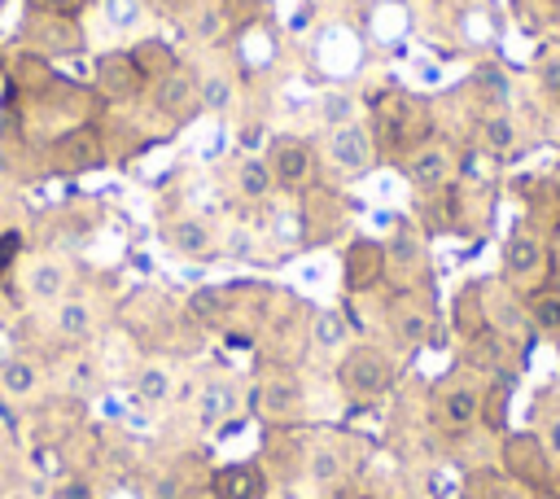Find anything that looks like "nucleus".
I'll use <instances>...</instances> for the list:
<instances>
[{"instance_id":"obj_20","label":"nucleus","mask_w":560,"mask_h":499,"mask_svg":"<svg viewBox=\"0 0 560 499\" xmlns=\"http://www.w3.org/2000/svg\"><path fill=\"white\" fill-rule=\"evenodd\" d=\"M61 289H66V267H61V263L44 258V263H35V267L26 271V293L39 298V302L61 298Z\"/></svg>"},{"instance_id":"obj_19","label":"nucleus","mask_w":560,"mask_h":499,"mask_svg":"<svg viewBox=\"0 0 560 499\" xmlns=\"http://www.w3.org/2000/svg\"><path fill=\"white\" fill-rule=\"evenodd\" d=\"M131 61L140 66V74L153 83V79H162V74H171L179 61H175V53H171V44H162V39H140L136 48H131Z\"/></svg>"},{"instance_id":"obj_17","label":"nucleus","mask_w":560,"mask_h":499,"mask_svg":"<svg viewBox=\"0 0 560 499\" xmlns=\"http://www.w3.org/2000/svg\"><path fill=\"white\" fill-rule=\"evenodd\" d=\"M486 324H490L486 289H481V285H464V289L455 293V328L472 341V337H481V333H486Z\"/></svg>"},{"instance_id":"obj_38","label":"nucleus","mask_w":560,"mask_h":499,"mask_svg":"<svg viewBox=\"0 0 560 499\" xmlns=\"http://www.w3.org/2000/svg\"><path fill=\"white\" fill-rule=\"evenodd\" d=\"M503 403H508V390H503V385L481 398V420H486L490 429H503Z\"/></svg>"},{"instance_id":"obj_30","label":"nucleus","mask_w":560,"mask_h":499,"mask_svg":"<svg viewBox=\"0 0 560 499\" xmlns=\"http://www.w3.org/2000/svg\"><path fill=\"white\" fill-rule=\"evenodd\" d=\"M311 337H315V346H341L346 341V320H341V311H315V324H311Z\"/></svg>"},{"instance_id":"obj_6","label":"nucleus","mask_w":560,"mask_h":499,"mask_svg":"<svg viewBox=\"0 0 560 499\" xmlns=\"http://www.w3.org/2000/svg\"><path fill=\"white\" fill-rule=\"evenodd\" d=\"M26 39L35 53H79L83 48V31L74 18H44V13H31L26 22Z\"/></svg>"},{"instance_id":"obj_32","label":"nucleus","mask_w":560,"mask_h":499,"mask_svg":"<svg viewBox=\"0 0 560 499\" xmlns=\"http://www.w3.org/2000/svg\"><path fill=\"white\" fill-rule=\"evenodd\" d=\"M319 114H324L328 131H332V127H346V123H354V101H350L346 92H328L324 105H319Z\"/></svg>"},{"instance_id":"obj_14","label":"nucleus","mask_w":560,"mask_h":499,"mask_svg":"<svg viewBox=\"0 0 560 499\" xmlns=\"http://www.w3.org/2000/svg\"><path fill=\"white\" fill-rule=\"evenodd\" d=\"M503 464H508V473H516V477H525V481H542V473H547L542 442L529 438V433L508 438V442H503Z\"/></svg>"},{"instance_id":"obj_12","label":"nucleus","mask_w":560,"mask_h":499,"mask_svg":"<svg viewBox=\"0 0 560 499\" xmlns=\"http://www.w3.org/2000/svg\"><path fill=\"white\" fill-rule=\"evenodd\" d=\"M254 407H258V416H267V420H289V416H298V407H302V390H298V381H289V376H271V381H262V385L254 390Z\"/></svg>"},{"instance_id":"obj_31","label":"nucleus","mask_w":560,"mask_h":499,"mask_svg":"<svg viewBox=\"0 0 560 499\" xmlns=\"http://www.w3.org/2000/svg\"><path fill=\"white\" fill-rule=\"evenodd\" d=\"M136 394H140L144 403H162V398L171 394V372H166V368H140V372H136Z\"/></svg>"},{"instance_id":"obj_40","label":"nucleus","mask_w":560,"mask_h":499,"mask_svg":"<svg viewBox=\"0 0 560 499\" xmlns=\"http://www.w3.org/2000/svg\"><path fill=\"white\" fill-rule=\"evenodd\" d=\"M547 451H551V455H560V416L547 425Z\"/></svg>"},{"instance_id":"obj_39","label":"nucleus","mask_w":560,"mask_h":499,"mask_svg":"<svg viewBox=\"0 0 560 499\" xmlns=\"http://www.w3.org/2000/svg\"><path fill=\"white\" fill-rule=\"evenodd\" d=\"M22 254V232L18 228H9V232H0V271L13 263Z\"/></svg>"},{"instance_id":"obj_24","label":"nucleus","mask_w":560,"mask_h":499,"mask_svg":"<svg viewBox=\"0 0 560 499\" xmlns=\"http://www.w3.org/2000/svg\"><path fill=\"white\" fill-rule=\"evenodd\" d=\"M394 328H398V337L407 346H420L429 337V311L424 306H398L394 311Z\"/></svg>"},{"instance_id":"obj_10","label":"nucleus","mask_w":560,"mask_h":499,"mask_svg":"<svg viewBox=\"0 0 560 499\" xmlns=\"http://www.w3.org/2000/svg\"><path fill=\"white\" fill-rule=\"evenodd\" d=\"M542 263H547V250H542V241L534 232H512L503 241V271L512 280H534L542 271Z\"/></svg>"},{"instance_id":"obj_18","label":"nucleus","mask_w":560,"mask_h":499,"mask_svg":"<svg viewBox=\"0 0 560 499\" xmlns=\"http://www.w3.org/2000/svg\"><path fill=\"white\" fill-rule=\"evenodd\" d=\"M402 271V276H411V271H420L424 267V241L416 236V232H394L389 241H385V271Z\"/></svg>"},{"instance_id":"obj_2","label":"nucleus","mask_w":560,"mask_h":499,"mask_svg":"<svg viewBox=\"0 0 560 499\" xmlns=\"http://www.w3.org/2000/svg\"><path fill=\"white\" fill-rule=\"evenodd\" d=\"M92 83H96V92L105 101H136L149 79L131 61V53H101L96 66H92Z\"/></svg>"},{"instance_id":"obj_1","label":"nucleus","mask_w":560,"mask_h":499,"mask_svg":"<svg viewBox=\"0 0 560 499\" xmlns=\"http://www.w3.org/2000/svg\"><path fill=\"white\" fill-rule=\"evenodd\" d=\"M337 381L354 398H376L394 385V363L376 346H354V350H346V359L337 368Z\"/></svg>"},{"instance_id":"obj_37","label":"nucleus","mask_w":560,"mask_h":499,"mask_svg":"<svg viewBox=\"0 0 560 499\" xmlns=\"http://www.w3.org/2000/svg\"><path fill=\"white\" fill-rule=\"evenodd\" d=\"M232 101V83L223 79V74H214V79H206L201 83V105H210V109H223Z\"/></svg>"},{"instance_id":"obj_28","label":"nucleus","mask_w":560,"mask_h":499,"mask_svg":"<svg viewBox=\"0 0 560 499\" xmlns=\"http://www.w3.org/2000/svg\"><path fill=\"white\" fill-rule=\"evenodd\" d=\"M188 306H192V315H197L201 324H223V320H228V298H223L219 289H197V293L188 298Z\"/></svg>"},{"instance_id":"obj_46","label":"nucleus","mask_w":560,"mask_h":499,"mask_svg":"<svg viewBox=\"0 0 560 499\" xmlns=\"http://www.w3.org/2000/svg\"><path fill=\"white\" fill-rule=\"evenodd\" d=\"M556 31H560V18H556Z\"/></svg>"},{"instance_id":"obj_16","label":"nucleus","mask_w":560,"mask_h":499,"mask_svg":"<svg viewBox=\"0 0 560 499\" xmlns=\"http://www.w3.org/2000/svg\"><path fill=\"white\" fill-rule=\"evenodd\" d=\"M4 74L18 83V92H44V88L52 83V66H48V57L35 53V48H22L18 57H9Z\"/></svg>"},{"instance_id":"obj_23","label":"nucleus","mask_w":560,"mask_h":499,"mask_svg":"<svg viewBox=\"0 0 560 499\" xmlns=\"http://www.w3.org/2000/svg\"><path fill=\"white\" fill-rule=\"evenodd\" d=\"M236 188L245 193V197H267L271 188H276V179H271V166H267V158H241V166H236Z\"/></svg>"},{"instance_id":"obj_36","label":"nucleus","mask_w":560,"mask_h":499,"mask_svg":"<svg viewBox=\"0 0 560 499\" xmlns=\"http://www.w3.org/2000/svg\"><path fill=\"white\" fill-rule=\"evenodd\" d=\"M538 88L547 92V101L560 105V53H551V57L538 61Z\"/></svg>"},{"instance_id":"obj_15","label":"nucleus","mask_w":560,"mask_h":499,"mask_svg":"<svg viewBox=\"0 0 560 499\" xmlns=\"http://www.w3.org/2000/svg\"><path fill=\"white\" fill-rule=\"evenodd\" d=\"M166 245H171L175 254H184V258H206V254L214 250V232H210L201 219L184 214V219H175V223L166 228Z\"/></svg>"},{"instance_id":"obj_43","label":"nucleus","mask_w":560,"mask_h":499,"mask_svg":"<svg viewBox=\"0 0 560 499\" xmlns=\"http://www.w3.org/2000/svg\"><path fill=\"white\" fill-rule=\"evenodd\" d=\"M4 66H9V61H4V53H0V74H4Z\"/></svg>"},{"instance_id":"obj_11","label":"nucleus","mask_w":560,"mask_h":499,"mask_svg":"<svg viewBox=\"0 0 560 499\" xmlns=\"http://www.w3.org/2000/svg\"><path fill=\"white\" fill-rule=\"evenodd\" d=\"M438 425L442 429H468L472 420H481V394L472 390V385H446L442 394H438Z\"/></svg>"},{"instance_id":"obj_22","label":"nucleus","mask_w":560,"mask_h":499,"mask_svg":"<svg viewBox=\"0 0 560 499\" xmlns=\"http://www.w3.org/2000/svg\"><path fill=\"white\" fill-rule=\"evenodd\" d=\"M472 88H477V96H481L490 109H499V105L512 96V83H508V74H503L494 61H486V66L472 70Z\"/></svg>"},{"instance_id":"obj_34","label":"nucleus","mask_w":560,"mask_h":499,"mask_svg":"<svg viewBox=\"0 0 560 499\" xmlns=\"http://www.w3.org/2000/svg\"><path fill=\"white\" fill-rule=\"evenodd\" d=\"M228 407H232V390H228V385H214V390H206V398H201V420L214 425V420L228 416Z\"/></svg>"},{"instance_id":"obj_7","label":"nucleus","mask_w":560,"mask_h":499,"mask_svg":"<svg viewBox=\"0 0 560 499\" xmlns=\"http://www.w3.org/2000/svg\"><path fill=\"white\" fill-rule=\"evenodd\" d=\"M451 175H455V158L442 144H420L407 162V179L420 193H442L451 184Z\"/></svg>"},{"instance_id":"obj_4","label":"nucleus","mask_w":560,"mask_h":499,"mask_svg":"<svg viewBox=\"0 0 560 499\" xmlns=\"http://www.w3.org/2000/svg\"><path fill=\"white\" fill-rule=\"evenodd\" d=\"M48 158H52V166H57L61 175H79V171L101 166L105 144H101V136H96L92 127H70V131H61V136L52 140Z\"/></svg>"},{"instance_id":"obj_5","label":"nucleus","mask_w":560,"mask_h":499,"mask_svg":"<svg viewBox=\"0 0 560 499\" xmlns=\"http://www.w3.org/2000/svg\"><path fill=\"white\" fill-rule=\"evenodd\" d=\"M341 271H346L341 280H346L350 293L376 289L381 276H385V245H381V241H368V236L350 241V245H346V258H341Z\"/></svg>"},{"instance_id":"obj_21","label":"nucleus","mask_w":560,"mask_h":499,"mask_svg":"<svg viewBox=\"0 0 560 499\" xmlns=\"http://www.w3.org/2000/svg\"><path fill=\"white\" fill-rule=\"evenodd\" d=\"M39 385V368L31 359H4L0 363V390L13 398H31Z\"/></svg>"},{"instance_id":"obj_45","label":"nucleus","mask_w":560,"mask_h":499,"mask_svg":"<svg viewBox=\"0 0 560 499\" xmlns=\"http://www.w3.org/2000/svg\"><path fill=\"white\" fill-rule=\"evenodd\" d=\"M249 4H267V0H249Z\"/></svg>"},{"instance_id":"obj_41","label":"nucleus","mask_w":560,"mask_h":499,"mask_svg":"<svg viewBox=\"0 0 560 499\" xmlns=\"http://www.w3.org/2000/svg\"><path fill=\"white\" fill-rule=\"evenodd\" d=\"M262 140V123H249L245 131H241V144H258Z\"/></svg>"},{"instance_id":"obj_9","label":"nucleus","mask_w":560,"mask_h":499,"mask_svg":"<svg viewBox=\"0 0 560 499\" xmlns=\"http://www.w3.org/2000/svg\"><path fill=\"white\" fill-rule=\"evenodd\" d=\"M328 158L341 166V171H363L372 162V136L359 127V123H346V127H332L328 131Z\"/></svg>"},{"instance_id":"obj_8","label":"nucleus","mask_w":560,"mask_h":499,"mask_svg":"<svg viewBox=\"0 0 560 499\" xmlns=\"http://www.w3.org/2000/svg\"><path fill=\"white\" fill-rule=\"evenodd\" d=\"M267 166H271V179L280 188H306V179H311V149L302 140H276L271 153H267Z\"/></svg>"},{"instance_id":"obj_27","label":"nucleus","mask_w":560,"mask_h":499,"mask_svg":"<svg viewBox=\"0 0 560 499\" xmlns=\"http://www.w3.org/2000/svg\"><path fill=\"white\" fill-rule=\"evenodd\" d=\"M512 118L508 114H486L481 118V144L490 149V153H508L512 149Z\"/></svg>"},{"instance_id":"obj_13","label":"nucleus","mask_w":560,"mask_h":499,"mask_svg":"<svg viewBox=\"0 0 560 499\" xmlns=\"http://www.w3.org/2000/svg\"><path fill=\"white\" fill-rule=\"evenodd\" d=\"M267 481L258 464H223L214 473V499H262Z\"/></svg>"},{"instance_id":"obj_33","label":"nucleus","mask_w":560,"mask_h":499,"mask_svg":"<svg viewBox=\"0 0 560 499\" xmlns=\"http://www.w3.org/2000/svg\"><path fill=\"white\" fill-rule=\"evenodd\" d=\"M464 499H503V481L490 468H481V473H472L464 481Z\"/></svg>"},{"instance_id":"obj_3","label":"nucleus","mask_w":560,"mask_h":499,"mask_svg":"<svg viewBox=\"0 0 560 499\" xmlns=\"http://www.w3.org/2000/svg\"><path fill=\"white\" fill-rule=\"evenodd\" d=\"M153 105L162 118H175V123H188L197 109H201V88L192 79V70L175 66L171 74L153 79Z\"/></svg>"},{"instance_id":"obj_44","label":"nucleus","mask_w":560,"mask_h":499,"mask_svg":"<svg viewBox=\"0 0 560 499\" xmlns=\"http://www.w3.org/2000/svg\"><path fill=\"white\" fill-rule=\"evenodd\" d=\"M556 188H560V166H556Z\"/></svg>"},{"instance_id":"obj_29","label":"nucleus","mask_w":560,"mask_h":499,"mask_svg":"<svg viewBox=\"0 0 560 499\" xmlns=\"http://www.w3.org/2000/svg\"><path fill=\"white\" fill-rule=\"evenodd\" d=\"M57 328H61V337H88V328H92V306L88 302H61V311H57Z\"/></svg>"},{"instance_id":"obj_35","label":"nucleus","mask_w":560,"mask_h":499,"mask_svg":"<svg viewBox=\"0 0 560 499\" xmlns=\"http://www.w3.org/2000/svg\"><path fill=\"white\" fill-rule=\"evenodd\" d=\"M31 4V13H44V18H74L79 22V13L88 9V0H26Z\"/></svg>"},{"instance_id":"obj_26","label":"nucleus","mask_w":560,"mask_h":499,"mask_svg":"<svg viewBox=\"0 0 560 499\" xmlns=\"http://www.w3.org/2000/svg\"><path fill=\"white\" fill-rule=\"evenodd\" d=\"M529 324L542 333H560V293H534L529 298Z\"/></svg>"},{"instance_id":"obj_42","label":"nucleus","mask_w":560,"mask_h":499,"mask_svg":"<svg viewBox=\"0 0 560 499\" xmlns=\"http://www.w3.org/2000/svg\"><path fill=\"white\" fill-rule=\"evenodd\" d=\"M61 499H88V486H83V481H74V486H66V490H61Z\"/></svg>"},{"instance_id":"obj_25","label":"nucleus","mask_w":560,"mask_h":499,"mask_svg":"<svg viewBox=\"0 0 560 499\" xmlns=\"http://www.w3.org/2000/svg\"><path fill=\"white\" fill-rule=\"evenodd\" d=\"M306 473H311L315 481H337V477L346 473V460H341L337 446H315V451L306 455Z\"/></svg>"}]
</instances>
